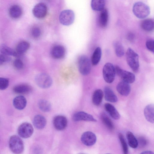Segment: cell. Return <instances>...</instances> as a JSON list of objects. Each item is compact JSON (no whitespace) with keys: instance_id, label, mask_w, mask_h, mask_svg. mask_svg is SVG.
<instances>
[{"instance_id":"cell-1","label":"cell","mask_w":154,"mask_h":154,"mask_svg":"<svg viewBox=\"0 0 154 154\" xmlns=\"http://www.w3.org/2000/svg\"><path fill=\"white\" fill-rule=\"evenodd\" d=\"M132 10L134 14L137 17L141 19L146 18L150 13L149 7L140 2H136L134 4Z\"/></svg>"},{"instance_id":"cell-2","label":"cell","mask_w":154,"mask_h":154,"mask_svg":"<svg viewBox=\"0 0 154 154\" xmlns=\"http://www.w3.org/2000/svg\"><path fill=\"white\" fill-rule=\"evenodd\" d=\"M126 55L128 64L134 72H137L139 67L138 54L133 49L129 48L127 51Z\"/></svg>"},{"instance_id":"cell-3","label":"cell","mask_w":154,"mask_h":154,"mask_svg":"<svg viewBox=\"0 0 154 154\" xmlns=\"http://www.w3.org/2000/svg\"><path fill=\"white\" fill-rule=\"evenodd\" d=\"M9 146L11 150L14 153H21L24 150V146L23 140L20 137L16 135H13L10 137Z\"/></svg>"},{"instance_id":"cell-4","label":"cell","mask_w":154,"mask_h":154,"mask_svg":"<svg viewBox=\"0 0 154 154\" xmlns=\"http://www.w3.org/2000/svg\"><path fill=\"white\" fill-rule=\"evenodd\" d=\"M116 73L115 67L112 63H107L104 65L103 69V75L106 82L109 83L113 82Z\"/></svg>"},{"instance_id":"cell-5","label":"cell","mask_w":154,"mask_h":154,"mask_svg":"<svg viewBox=\"0 0 154 154\" xmlns=\"http://www.w3.org/2000/svg\"><path fill=\"white\" fill-rule=\"evenodd\" d=\"M78 67L79 72L83 75H86L90 73L91 69V63L87 56L83 55L79 57Z\"/></svg>"},{"instance_id":"cell-6","label":"cell","mask_w":154,"mask_h":154,"mask_svg":"<svg viewBox=\"0 0 154 154\" xmlns=\"http://www.w3.org/2000/svg\"><path fill=\"white\" fill-rule=\"evenodd\" d=\"M35 81L38 85L43 88L50 87L52 83V80L51 77L45 73H40L38 74L35 77Z\"/></svg>"},{"instance_id":"cell-7","label":"cell","mask_w":154,"mask_h":154,"mask_svg":"<svg viewBox=\"0 0 154 154\" xmlns=\"http://www.w3.org/2000/svg\"><path fill=\"white\" fill-rule=\"evenodd\" d=\"M75 14L73 11L70 10H65L60 13L59 20L62 24L65 26H69L72 24L75 19Z\"/></svg>"},{"instance_id":"cell-8","label":"cell","mask_w":154,"mask_h":154,"mask_svg":"<svg viewBox=\"0 0 154 154\" xmlns=\"http://www.w3.org/2000/svg\"><path fill=\"white\" fill-rule=\"evenodd\" d=\"M115 67L116 73L122 81L129 84L133 83L134 82L135 76L133 73L125 70L118 66H116Z\"/></svg>"},{"instance_id":"cell-9","label":"cell","mask_w":154,"mask_h":154,"mask_svg":"<svg viewBox=\"0 0 154 154\" xmlns=\"http://www.w3.org/2000/svg\"><path fill=\"white\" fill-rule=\"evenodd\" d=\"M34 131L32 125L28 122H24L18 127L17 132L19 135L23 138H27L30 137Z\"/></svg>"},{"instance_id":"cell-10","label":"cell","mask_w":154,"mask_h":154,"mask_svg":"<svg viewBox=\"0 0 154 154\" xmlns=\"http://www.w3.org/2000/svg\"><path fill=\"white\" fill-rule=\"evenodd\" d=\"M47 7L43 3H39L36 4L33 8L32 12L34 16L38 19H42L46 15Z\"/></svg>"},{"instance_id":"cell-11","label":"cell","mask_w":154,"mask_h":154,"mask_svg":"<svg viewBox=\"0 0 154 154\" xmlns=\"http://www.w3.org/2000/svg\"><path fill=\"white\" fill-rule=\"evenodd\" d=\"M81 140L82 142L85 145L91 146L95 143L97 137L95 134L92 132L87 131L82 134Z\"/></svg>"},{"instance_id":"cell-12","label":"cell","mask_w":154,"mask_h":154,"mask_svg":"<svg viewBox=\"0 0 154 154\" xmlns=\"http://www.w3.org/2000/svg\"><path fill=\"white\" fill-rule=\"evenodd\" d=\"M67 122L66 118L62 115L55 116L53 120V123L54 128L59 131L65 129L67 126Z\"/></svg>"},{"instance_id":"cell-13","label":"cell","mask_w":154,"mask_h":154,"mask_svg":"<svg viewBox=\"0 0 154 154\" xmlns=\"http://www.w3.org/2000/svg\"><path fill=\"white\" fill-rule=\"evenodd\" d=\"M72 119L75 122L82 121L94 122H97V120L92 115L83 111H79L75 113L73 116Z\"/></svg>"},{"instance_id":"cell-14","label":"cell","mask_w":154,"mask_h":154,"mask_svg":"<svg viewBox=\"0 0 154 154\" xmlns=\"http://www.w3.org/2000/svg\"><path fill=\"white\" fill-rule=\"evenodd\" d=\"M129 84L122 80L116 86L117 91L122 96L128 95L131 90V87Z\"/></svg>"},{"instance_id":"cell-15","label":"cell","mask_w":154,"mask_h":154,"mask_svg":"<svg viewBox=\"0 0 154 154\" xmlns=\"http://www.w3.org/2000/svg\"><path fill=\"white\" fill-rule=\"evenodd\" d=\"M65 53L64 47L60 45L54 46L51 51V56L54 58L59 59L64 57Z\"/></svg>"},{"instance_id":"cell-16","label":"cell","mask_w":154,"mask_h":154,"mask_svg":"<svg viewBox=\"0 0 154 154\" xmlns=\"http://www.w3.org/2000/svg\"><path fill=\"white\" fill-rule=\"evenodd\" d=\"M47 121L45 118L40 115H36L34 118L33 123L34 127L36 128L41 129L45 126Z\"/></svg>"},{"instance_id":"cell-17","label":"cell","mask_w":154,"mask_h":154,"mask_svg":"<svg viewBox=\"0 0 154 154\" xmlns=\"http://www.w3.org/2000/svg\"><path fill=\"white\" fill-rule=\"evenodd\" d=\"M13 104L15 108L21 110L24 109L26 106L27 100L24 96L22 95L18 96L14 98Z\"/></svg>"},{"instance_id":"cell-18","label":"cell","mask_w":154,"mask_h":154,"mask_svg":"<svg viewBox=\"0 0 154 154\" xmlns=\"http://www.w3.org/2000/svg\"><path fill=\"white\" fill-rule=\"evenodd\" d=\"M154 106L153 104L147 105L145 108L144 113L146 120L149 122L154 123Z\"/></svg>"},{"instance_id":"cell-19","label":"cell","mask_w":154,"mask_h":154,"mask_svg":"<svg viewBox=\"0 0 154 154\" xmlns=\"http://www.w3.org/2000/svg\"><path fill=\"white\" fill-rule=\"evenodd\" d=\"M104 106L106 110L112 118L115 120H118L120 118V114L113 105L106 103L105 104Z\"/></svg>"},{"instance_id":"cell-20","label":"cell","mask_w":154,"mask_h":154,"mask_svg":"<svg viewBox=\"0 0 154 154\" xmlns=\"http://www.w3.org/2000/svg\"><path fill=\"white\" fill-rule=\"evenodd\" d=\"M104 97L106 100L111 103H116L118 101L117 96L112 90L109 87L104 89Z\"/></svg>"},{"instance_id":"cell-21","label":"cell","mask_w":154,"mask_h":154,"mask_svg":"<svg viewBox=\"0 0 154 154\" xmlns=\"http://www.w3.org/2000/svg\"><path fill=\"white\" fill-rule=\"evenodd\" d=\"M9 13L10 16L12 18L17 19L22 15L23 10L20 6L18 5H14L10 8Z\"/></svg>"},{"instance_id":"cell-22","label":"cell","mask_w":154,"mask_h":154,"mask_svg":"<svg viewBox=\"0 0 154 154\" xmlns=\"http://www.w3.org/2000/svg\"><path fill=\"white\" fill-rule=\"evenodd\" d=\"M32 88L30 85L26 84H21L15 86L13 88L14 91L16 93L25 94L30 92Z\"/></svg>"},{"instance_id":"cell-23","label":"cell","mask_w":154,"mask_h":154,"mask_svg":"<svg viewBox=\"0 0 154 154\" xmlns=\"http://www.w3.org/2000/svg\"><path fill=\"white\" fill-rule=\"evenodd\" d=\"M103 96V93L101 89L96 90L92 97V101L93 104L96 106L100 105L102 102Z\"/></svg>"},{"instance_id":"cell-24","label":"cell","mask_w":154,"mask_h":154,"mask_svg":"<svg viewBox=\"0 0 154 154\" xmlns=\"http://www.w3.org/2000/svg\"><path fill=\"white\" fill-rule=\"evenodd\" d=\"M100 11L99 17V24L101 27L104 28L106 26L108 23V12L107 10L104 8Z\"/></svg>"},{"instance_id":"cell-25","label":"cell","mask_w":154,"mask_h":154,"mask_svg":"<svg viewBox=\"0 0 154 154\" xmlns=\"http://www.w3.org/2000/svg\"><path fill=\"white\" fill-rule=\"evenodd\" d=\"M105 5V0H91V7L95 11H100L104 8Z\"/></svg>"},{"instance_id":"cell-26","label":"cell","mask_w":154,"mask_h":154,"mask_svg":"<svg viewBox=\"0 0 154 154\" xmlns=\"http://www.w3.org/2000/svg\"><path fill=\"white\" fill-rule=\"evenodd\" d=\"M30 46L29 43L26 41L19 42L16 47V52L18 55L23 54L29 49Z\"/></svg>"},{"instance_id":"cell-27","label":"cell","mask_w":154,"mask_h":154,"mask_svg":"<svg viewBox=\"0 0 154 154\" xmlns=\"http://www.w3.org/2000/svg\"><path fill=\"white\" fill-rule=\"evenodd\" d=\"M102 51L100 47L97 48L95 50L91 57V62L92 64L95 66L100 62L101 56Z\"/></svg>"},{"instance_id":"cell-28","label":"cell","mask_w":154,"mask_h":154,"mask_svg":"<svg viewBox=\"0 0 154 154\" xmlns=\"http://www.w3.org/2000/svg\"><path fill=\"white\" fill-rule=\"evenodd\" d=\"M154 21L150 19H147L143 20L141 24L142 28L144 30L150 32L154 29Z\"/></svg>"},{"instance_id":"cell-29","label":"cell","mask_w":154,"mask_h":154,"mask_svg":"<svg viewBox=\"0 0 154 154\" xmlns=\"http://www.w3.org/2000/svg\"><path fill=\"white\" fill-rule=\"evenodd\" d=\"M0 51L2 54L9 56L16 57L18 56L16 51L5 44H2L0 45Z\"/></svg>"},{"instance_id":"cell-30","label":"cell","mask_w":154,"mask_h":154,"mask_svg":"<svg viewBox=\"0 0 154 154\" xmlns=\"http://www.w3.org/2000/svg\"><path fill=\"white\" fill-rule=\"evenodd\" d=\"M126 137L129 146L131 148H136L138 146L137 140L131 131H128L126 134Z\"/></svg>"},{"instance_id":"cell-31","label":"cell","mask_w":154,"mask_h":154,"mask_svg":"<svg viewBox=\"0 0 154 154\" xmlns=\"http://www.w3.org/2000/svg\"><path fill=\"white\" fill-rule=\"evenodd\" d=\"M100 118L103 123L110 130L114 129V127L113 122L106 113H102L100 115Z\"/></svg>"},{"instance_id":"cell-32","label":"cell","mask_w":154,"mask_h":154,"mask_svg":"<svg viewBox=\"0 0 154 154\" xmlns=\"http://www.w3.org/2000/svg\"><path fill=\"white\" fill-rule=\"evenodd\" d=\"M113 46L116 56L119 57L123 56L125 54V50L122 44L118 41H115L113 43Z\"/></svg>"},{"instance_id":"cell-33","label":"cell","mask_w":154,"mask_h":154,"mask_svg":"<svg viewBox=\"0 0 154 154\" xmlns=\"http://www.w3.org/2000/svg\"><path fill=\"white\" fill-rule=\"evenodd\" d=\"M38 106L40 109L43 112H49L51 109V105L50 102L45 100H41L38 103Z\"/></svg>"},{"instance_id":"cell-34","label":"cell","mask_w":154,"mask_h":154,"mask_svg":"<svg viewBox=\"0 0 154 154\" xmlns=\"http://www.w3.org/2000/svg\"><path fill=\"white\" fill-rule=\"evenodd\" d=\"M118 136L124 153L128 154V147L123 134L120 133L119 134Z\"/></svg>"},{"instance_id":"cell-35","label":"cell","mask_w":154,"mask_h":154,"mask_svg":"<svg viewBox=\"0 0 154 154\" xmlns=\"http://www.w3.org/2000/svg\"><path fill=\"white\" fill-rule=\"evenodd\" d=\"M9 84V80L8 79L0 77V90H4L6 89Z\"/></svg>"},{"instance_id":"cell-36","label":"cell","mask_w":154,"mask_h":154,"mask_svg":"<svg viewBox=\"0 0 154 154\" xmlns=\"http://www.w3.org/2000/svg\"><path fill=\"white\" fill-rule=\"evenodd\" d=\"M137 140L138 145L141 147L146 146L148 143V141L146 138L142 136L139 137Z\"/></svg>"},{"instance_id":"cell-37","label":"cell","mask_w":154,"mask_h":154,"mask_svg":"<svg viewBox=\"0 0 154 154\" xmlns=\"http://www.w3.org/2000/svg\"><path fill=\"white\" fill-rule=\"evenodd\" d=\"M31 34L34 38H38L41 35V30L38 27H34L32 29Z\"/></svg>"},{"instance_id":"cell-38","label":"cell","mask_w":154,"mask_h":154,"mask_svg":"<svg viewBox=\"0 0 154 154\" xmlns=\"http://www.w3.org/2000/svg\"><path fill=\"white\" fill-rule=\"evenodd\" d=\"M146 45L147 49L151 52L154 53V40L150 39L147 40L146 42Z\"/></svg>"},{"instance_id":"cell-39","label":"cell","mask_w":154,"mask_h":154,"mask_svg":"<svg viewBox=\"0 0 154 154\" xmlns=\"http://www.w3.org/2000/svg\"><path fill=\"white\" fill-rule=\"evenodd\" d=\"M14 65L15 68L18 70H20L23 68V63L22 61L19 59L15 60L14 62Z\"/></svg>"},{"instance_id":"cell-40","label":"cell","mask_w":154,"mask_h":154,"mask_svg":"<svg viewBox=\"0 0 154 154\" xmlns=\"http://www.w3.org/2000/svg\"><path fill=\"white\" fill-rule=\"evenodd\" d=\"M11 58L9 56L2 54H0V65L4 63L10 61Z\"/></svg>"},{"instance_id":"cell-41","label":"cell","mask_w":154,"mask_h":154,"mask_svg":"<svg viewBox=\"0 0 154 154\" xmlns=\"http://www.w3.org/2000/svg\"><path fill=\"white\" fill-rule=\"evenodd\" d=\"M127 38L130 42H132L134 41L135 36L133 33L130 32L127 35Z\"/></svg>"},{"instance_id":"cell-42","label":"cell","mask_w":154,"mask_h":154,"mask_svg":"<svg viewBox=\"0 0 154 154\" xmlns=\"http://www.w3.org/2000/svg\"><path fill=\"white\" fill-rule=\"evenodd\" d=\"M141 154H154V153L151 151H143V152H142L141 153Z\"/></svg>"}]
</instances>
